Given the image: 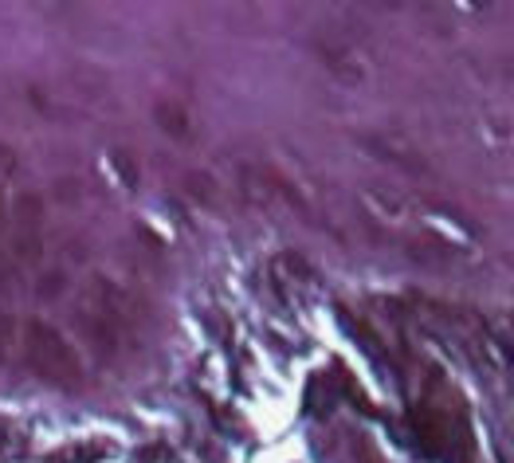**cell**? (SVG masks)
Wrapping results in <instances>:
<instances>
[{
  "label": "cell",
  "instance_id": "cell-1",
  "mask_svg": "<svg viewBox=\"0 0 514 463\" xmlns=\"http://www.w3.org/2000/svg\"><path fill=\"white\" fill-rule=\"evenodd\" d=\"M24 358L28 365L44 377V381H52V385H79V377H83V365L75 358V350H71V342L48 326V322H40V318H28L24 322Z\"/></svg>",
  "mask_w": 514,
  "mask_h": 463
},
{
  "label": "cell",
  "instance_id": "cell-2",
  "mask_svg": "<svg viewBox=\"0 0 514 463\" xmlns=\"http://www.w3.org/2000/svg\"><path fill=\"white\" fill-rule=\"evenodd\" d=\"M12 216L20 220V228H24V236H36V228L44 224V201L36 197V193H24L16 205H12Z\"/></svg>",
  "mask_w": 514,
  "mask_h": 463
},
{
  "label": "cell",
  "instance_id": "cell-3",
  "mask_svg": "<svg viewBox=\"0 0 514 463\" xmlns=\"http://www.w3.org/2000/svg\"><path fill=\"white\" fill-rule=\"evenodd\" d=\"M157 126L161 130H169L173 138H189V118H185V110L173 103H161L157 106Z\"/></svg>",
  "mask_w": 514,
  "mask_h": 463
},
{
  "label": "cell",
  "instance_id": "cell-4",
  "mask_svg": "<svg viewBox=\"0 0 514 463\" xmlns=\"http://www.w3.org/2000/svg\"><path fill=\"white\" fill-rule=\"evenodd\" d=\"M12 334H16V322L8 314H0V361L8 358V350H12Z\"/></svg>",
  "mask_w": 514,
  "mask_h": 463
},
{
  "label": "cell",
  "instance_id": "cell-5",
  "mask_svg": "<svg viewBox=\"0 0 514 463\" xmlns=\"http://www.w3.org/2000/svg\"><path fill=\"white\" fill-rule=\"evenodd\" d=\"M12 173H16V150L0 142V181H4V177H12Z\"/></svg>",
  "mask_w": 514,
  "mask_h": 463
},
{
  "label": "cell",
  "instance_id": "cell-6",
  "mask_svg": "<svg viewBox=\"0 0 514 463\" xmlns=\"http://www.w3.org/2000/svg\"><path fill=\"white\" fill-rule=\"evenodd\" d=\"M189 189H193L197 197H205V201H212V189H208V177H189Z\"/></svg>",
  "mask_w": 514,
  "mask_h": 463
},
{
  "label": "cell",
  "instance_id": "cell-7",
  "mask_svg": "<svg viewBox=\"0 0 514 463\" xmlns=\"http://www.w3.org/2000/svg\"><path fill=\"white\" fill-rule=\"evenodd\" d=\"M59 287H63V279H59V275H52L48 283H40V291H44V295H59Z\"/></svg>",
  "mask_w": 514,
  "mask_h": 463
},
{
  "label": "cell",
  "instance_id": "cell-8",
  "mask_svg": "<svg viewBox=\"0 0 514 463\" xmlns=\"http://www.w3.org/2000/svg\"><path fill=\"white\" fill-rule=\"evenodd\" d=\"M8 224V201H4V193H0V228Z\"/></svg>",
  "mask_w": 514,
  "mask_h": 463
}]
</instances>
